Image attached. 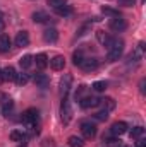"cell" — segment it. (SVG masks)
I'll return each instance as SVG.
<instances>
[{
  "instance_id": "13",
  "label": "cell",
  "mask_w": 146,
  "mask_h": 147,
  "mask_svg": "<svg viewBox=\"0 0 146 147\" xmlns=\"http://www.w3.org/2000/svg\"><path fill=\"white\" fill-rule=\"evenodd\" d=\"M33 62L36 63V67L40 70H45L48 67V57H46V53H38L36 57L33 58Z\"/></svg>"
},
{
  "instance_id": "20",
  "label": "cell",
  "mask_w": 146,
  "mask_h": 147,
  "mask_svg": "<svg viewBox=\"0 0 146 147\" xmlns=\"http://www.w3.org/2000/svg\"><path fill=\"white\" fill-rule=\"evenodd\" d=\"M55 10V14L57 16H60V17H69V16H72V7L71 5H62V7H59V9H53Z\"/></svg>"
},
{
  "instance_id": "18",
  "label": "cell",
  "mask_w": 146,
  "mask_h": 147,
  "mask_svg": "<svg viewBox=\"0 0 146 147\" xmlns=\"http://www.w3.org/2000/svg\"><path fill=\"white\" fill-rule=\"evenodd\" d=\"M103 142H105V146L107 147H120L122 146L120 140H119V137H115V135H112V134L103 135Z\"/></svg>"
},
{
  "instance_id": "21",
  "label": "cell",
  "mask_w": 146,
  "mask_h": 147,
  "mask_svg": "<svg viewBox=\"0 0 146 147\" xmlns=\"http://www.w3.org/2000/svg\"><path fill=\"white\" fill-rule=\"evenodd\" d=\"M96 38H98V41H100L102 45H105V46H108L110 43H112V39H113V38L110 36L108 33H105V31H96Z\"/></svg>"
},
{
  "instance_id": "25",
  "label": "cell",
  "mask_w": 146,
  "mask_h": 147,
  "mask_svg": "<svg viewBox=\"0 0 146 147\" xmlns=\"http://www.w3.org/2000/svg\"><path fill=\"white\" fill-rule=\"evenodd\" d=\"M26 139V134H23V132H19V130H12L10 132V140H14V142H23Z\"/></svg>"
},
{
  "instance_id": "32",
  "label": "cell",
  "mask_w": 146,
  "mask_h": 147,
  "mask_svg": "<svg viewBox=\"0 0 146 147\" xmlns=\"http://www.w3.org/2000/svg\"><path fill=\"white\" fill-rule=\"evenodd\" d=\"M48 5H50L52 9H59V7L65 5V0H48Z\"/></svg>"
},
{
  "instance_id": "24",
  "label": "cell",
  "mask_w": 146,
  "mask_h": 147,
  "mask_svg": "<svg viewBox=\"0 0 146 147\" xmlns=\"http://www.w3.org/2000/svg\"><path fill=\"white\" fill-rule=\"evenodd\" d=\"M19 63H21V67L26 70V69H29V67L33 65V57H31V55H24V57L19 60Z\"/></svg>"
},
{
  "instance_id": "2",
  "label": "cell",
  "mask_w": 146,
  "mask_h": 147,
  "mask_svg": "<svg viewBox=\"0 0 146 147\" xmlns=\"http://www.w3.org/2000/svg\"><path fill=\"white\" fill-rule=\"evenodd\" d=\"M81 134L88 140L89 139H95V135H96V125L91 123V121H83L81 123Z\"/></svg>"
},
{
  "instance_id": "5",
  "label": "cell",
  "mask_w": 146,
  "mask_h": 147,
  "mask_svg": "<svg viewBox=\"0 0 146 147\" xmlns=\"http://www.w3.org/2000/svg\"><path fill=\"white\" fill-rule=\"evenodd\" d=\"M23 121L29 127V125H35L38 121V110L36 108H28V110L23 113Z\"/></svg>"
},
{
  "instance_id": "23",
  "label": "cell",
  "mask_w": 146,
  "mask_h": 147,
  "mask_svg": "<svg viewBox=\"0 0 146 147\" xmlns=\"http://www.w3.org/2000/svg\"><path fill=\"white\" fill-rule=\"evenodd\" d=\"M14 110V101H10V99H5V101H2V113L5 115V116H9L10 113Z\"/></svg>"
},
{
  "instance_id": "29",
  "label": "cell",
  "mask_w": 146,
  "mask_h": 147,
  "mask_svg": "<svg viewBox=\"0 0 146 147\" xmlns=\"http://www.w3.org/2000/svg\"><path fill=\"white\" fill-rule=\"evenodd\" d=\"M102 14H105V16H108V17H119V16H120L119 10H115V9H112V7H102Z\"/></svg>"
},
{
  "instance_id": "7",
  "label": "cell",
  "mask_w": 146,
  "mask_h": 147,
  "mask_svg": "<svg viewBox=\"0 0 146 147\" xmlns=\"http://www.w3.org/2000/svg\"><path fill=\"white\" fill-rule=\"evenodd\" d=\"M98 98H93V96H84V98H81L79 99V106L83 108V110H89V108H95V106H98Z\"/></svg>"
},
{
  "instance_id": "10",
  "label": "cell",
  "mask_w": 146,
  "mask_h": 147,
  "mask_svg": "<svg viewBox=\"0 0 146 147\" xmlns=\"http://www.w3.org/2000/svg\"><path fill=\"white\" fill-rule=\"evenodd\" d=\"M48 65L53 69V70H64L65 67V58L62 55H55L52 60H48Z\"/></svg>"
},
{
  "instance_id": "15",
  "label": "cell",
  "mask_w": 146,
  "mask_h": 147,
  "mask_svg": "<svg viewBox=\"0 0 146 147\" xmlns=\"http://www.w3.org/2000/svg\"><path fill=\"white\" fill-rule=\"evenodd\" d=\"M33 21L36 24H45V22H50V16L45 12V10H36L33 14Z\"/></svg>"
},
{
  "instance_id": "38",
  "label": "cell",
  "mask_w": 146,
  "mask_h": 147,
  "mask_svg": "<svg viewBox=\"0 0 146 147\" xmlns=\"http://www.w3.org/2000/svg\"><path fill=\"white\" fill-rule=\"evenodd\" d=\"M19 147H28V146H26V144H21V146H19Z\"/></svg>"
},
{
  "instance_id": "14",
  "label": "cell",
  "mask_w": 146,
  "mask_h": 147,
  "mask_svg": "<svg viewBox=\"0 0 146 147\" xmlns=\"http://www.w3.org/2000/svg\"><path fill=\"white\" fill-rule=\"evenodd\" d=\"M43 39H45L46 43H55V41L59 39V33H57V29H55V28H48V29H45V31H43Z\"/></svg>"
},
{
  "instance_id": "28",
  "label": "cell",
  "mask_w": 146,
  "mask_h": 147,
  "mask_svg": "<svg viewBox=\"0 0 146 147\" xmlns=\"http://www.w3.org/2000/svg\"><path fill=\"white\" fill-rule=\"evenodd\" d=\"M107 86H108V84H107L105 80H96V82H93V86H91V87H93L96 92H103V91L107 89Z\"/></svg>"
},
{
  "instance_id": "26",
  "label": "cell",
  "mask_w": 146,
  "mask_h": 147,
  "mask_svg": "<svg viewBox=\"0 0 146 147\" xmlns=\"http://www.w3.org/2000/svg\"><path fill=\"white\" fill-rule=\"evenodd\" d=\"M143 134H145V128L143 127H134V128L129 130V135L132 139H139V137H143Z\"/></svg>"
},
{
  "instance_id": "12",
  "label": "cell",
  "mask_w": 146,
  "mask_h": 147,
  "mask_svg": "<svg viewBox=\"0 0 146 147\" xmlns=\"http://www.w3.org/2000/svg\"><path fill=\"white\" fill-rule=\"evenodd\" d=\"M16 75H17V72H16V69H14L12 65H7V67L2 70V79H3L5 82H12V80H16Z\"/></svg>"
},
{
  "instance_id": "30",
  "label": "cell",
  "mask_w": 146,
  "mask_h": 147,
  "mask_svg": "<svg viewBox=\"0 0 146 147\" xmlns=\"http://www.w3.org/2000/svg\"><path fill=\"white\" fill-rule=\"evenodd\" d=\"M28 80H29V75L28 74H17L16 75V82L19 84V86H24V84H28Z\"/></svg>"
},
{
  "instance_id": "35",
  "label": "cell",
  "mask_w": 146,
  "mask_h": 147,
  "mask_svg": "<svg viewBox=\"0 0 146 147\" xmlns=\"http://www.w3.org/2000/svg\"><path fill=\"white\" fill-rule=\"evenodd\" d=\"M145 84H146V80L145 79H141V82H139V91H141L143 94H145Z\"/></svg>"
},
{
  "instance_id": "4",
  "label": "cell",
  "mask_w": 146,
  "mask_h": 147,
  "mask_svg": "<svg viewBox=\"0 0 146 147\" xmlns=\"http://www.w3.org/2000/svg\"><path fill=\"white\" fill-rule=\"evenodd\" d=\"M71 86H72V75L71 74H65L60 80V96L62 98H67L69 91H71Z\"/></svg>"
},
{
  "instance_id": "1",
  "label": "cell",
  "mask_w": 146,
  "mask_h": 147,
  "mask_svg": "<svg viewBox=\"0 0 146 147\" xmlns=\"http://www.w3.org/2000/svg\"><path fill=\"white\" fill-rule=\"evenodd\" d=\"M122 51H124V41L122 39H112V43L108 45V53H107V58L110 62H115L122 57Z\"/></svg>"
},
{
  "instance_id": "36",
  "label": "cell",
  "mask_w": 146,
  "mask_h": 147,
  "mask_svg": "<svg viewBox=\"0 0 146 147\" xmlns=\"http://www.w3.org/2000/svg\"><path fill=\"white\" fill-rule=\"evenodd\" d=\"M3 26H5V22H3V16H2V12H0V33L3 31Z\"/></svg>"
},
{
  "instance_id": "22",
  "label": "cell",
  "mask_w": 146,
  "mask_h": 147,
  "mask_svg": "<svg viewBox=\"0 0 146 147\" xmlns=\"http://www.w3.org/2000/svg\"><path fill=\"white\" fill-rule=\"evenodd\" d=\"M67 144H69V147H84V140L77 135H71L67 139Z\"/></svg>"
},
{
  "instance_id": "34",
  "label": "cell",
  "mask_w": 146,
  "mask_h": 147,
  "mask_svg": "<svg viewBox=\"0 0 146 147\" xmlns=\"http://www.w3.org/2000/svg\"><path fill=\"white\" fill-rule=\"evenodd\" d=\"M136 147H146V140L139 137V139H138V142H136Z\"/></svg>"
},
{
  "instance_id": "27",
  "label": "cell",
  "mask_w": 146,
  "mask_h": 147,
  "mask_svg": "<svg viewBox=\"0 0 146 147\" xmlns=\"http://www.w3.org/2000/svg\"><path fill=\"white\" fill-rule=\"evenodd\" d=\"M83 60H84V55H83V51H81V50L74 51V55H72V63H74V65H76V67H79Z\"/></svg>"
},
{
  "instance_id": "8",
  "label": "cell",
  "mask_w": 146,
  "mask_h": 147,
  "mask_svg": "<svg viewBox=\"0 0 146 147\" xmlns=\"http://www.w3.org/2000/svg\"><path fill=\"white\" fill-rule=\"evenodd\" d=\"M127 132V123L126 121H115L112 127H110V134L115 135V137H120Z\"/></svg>"
},
{
  "instance_id": "17",
  "label": "cell",
  "mask_w": 146,
  "mask_h": 147,
  "mask_svg": "<svg viewBox=\"0 0 146 147\" xmlns=\"http://www.w3.org/2000/svg\"><path fill=\"white\" fill-rule=\"evenodd\" d=\"M10 45H12L10 38L7 36V34H2L0 33V53H7L10 50Z\"/></svg>"
},
{
  "instance_id": "11",
  "label": "cell",
  "mask_w": 146,
  "mask_h": 147,
  "mask_svg": "<svg viewBox=\"0 0 146 147\" xmlns=\"http://www.w3.org/2000/svg\"><path fill=\"white\" fill-rule=\"evenodd\" d=\"M84 72H91V70H96L98 69V60L96 58H84L79 65Z\"/></svg>"
},
{
  "instance_id": "16",
  "label": "cell",
  "mask_w": 146,
  "mask_h": 147,
  "mask_svg": "<svg viewBox=\"0 0 146 147\" xmlns=\"http://www.w3.org/2000/svg\"><path fill=\"white\" fill-rule=\"evenodd\" d=\"M98 105L102 106V110H105V111H112V110H115V106H117L113 98H103V99L98 101Z\"/></svg>"
},
{
  "instance_id": "37",
  "label": "cell",
  "mask_w": 146,
  "mask_h": 147,
  "mask_svg": "<svg viewBox=\"0 0 146 147\" xmlns=\"http://www.w3.org/2000/svg\"><path fill=\"white\" fill-rule=\"evenodd\" d=\"M3 82V79H2V70H0V84Z\"/></svg>"
},
{
  "instance_id": "19",
  "label": "cell",
  "mask_w": 146,
  "mask_h": 147,
  "mask_svg": "<svg viewBox=\"0 0 146 147\" xmlns=\"http://www.w3.org/2000/svg\"><path fill=\"white\" fill-rule=\"evenodd\" d=\"M33 80H35V84H36L38 87H46V86L50 84V79H48L45 74H35Z\"/></svg>"
},
{
  "instance_id": "3",
  "label": "cell",
  "mask_w": 146,
  "mask_h": 147,
  "mask_svg": "<svg viewBox=\"0 0 146 147\" xmlns=\"http://www.w3.org/2000/svg\"><path fill=\"white\" fill-rule=\"evenodd\" d=\"M60 115H62V121L69 123L71 116H72V110H71V103L67 98H62V106H60Z\"/></svg>"
},
{
  "instance_id": "9",
  "label": "cell",
  "mask_w": 146,
  "mask_h": 147,
  "mask_svg": "<svg viewBox=\"0 0 146 147\" xmlns=\"http://www.w3.org/2000/svg\"><path fill=\"white\" fill-rule=\"evenodd\" d=\"M14 43H16V46H19V48L28 46V45H29V33H28V31H19V33L16 34Z\"/></svg>"
},
{
  "instance_id": "39",
  "label": "cell",
  "mask_w": 146,
  "mask_h": 147,
  "mask_svg": "<svg viewBox=\"0 0 146 147\" xmlns=\"http://www.w3.org/2000/svg\"><path fill=\"white\" fill-rule=\"evenodd\" d=\"M120 147H129V146H120Z\"/></svg>"
},
{
  "instance_id": "33",
  "label": "cell",
  "mask_w": 146,
  "mask_h": 147,
  "mask_svg": "<svg viewBox=\"0 0 146 147\" xmlns=\"http://www.w3.org/2000/svg\"><path fill=\"white\" fill-rule=\"evenodd\" d=\"M136 3V0H120V5H124V7H132Z\"/></svg>"
},
{
  "instance_id": "31",
  "label": "cell",
  "mask_w": 146,
  "mask_h": 147,
  "mask_svg": "<svg viewBox=\"0 0 146 147\" xmlns=\"http://www.w3.org/2000/svg\"><path fill=\"white\" fill-rule=\"evenodd\" d=\"M95 118H96L98 121H107V120H108V111H105V110L98 111V113H95Z\"/></svg>"
},
{
  "instance_id": "6",
  "label": "cell",
  "mask_w": 146,
  "mask_h": 147,
  "mask_svg": "<svg viewBox=\"0 0 146 147\" xmlns=\"http://www.w3.org/2000/svg\"><path fill=\"white\" fill-rule=\"evenodd\" d=\"M110 29L112 31H117V33H120V31H124L126 28H127V22H126V19H122L120 16L119 17H112L108 22Z\"/></svg>"
}]
</instances>
